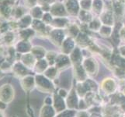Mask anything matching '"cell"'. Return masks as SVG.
I'll list each match as a JSON object with an SVG mask.
<instances>
[{
    "label": "cell",
    "mask_w": 125,
    "mask_h": 117,
    "mask_svg": "<svg viewBox=\"0 0 125 117\" xmlns=\"http://www.w3.org/2000/svg\"><path fill=\"white\" fill-rule=\"evenodd\" d=\"M14 96L15 91L10 84H4L0 87V101L9 104L12 102Z\"/></svg>",
    "instance_id": "obj_1"
},
{
    "label": "cell",
    "mask_w": 125,
    "mask_h": 117,
    "mask_svg": "<svg viewBox=\"0 0 125 117\" xmlns=\"http://www.w3.org/2000/svg\"><path fill=\"white\" fill-rule=\"evenodd\" d=\"M12 72L13 73L15 77L20 78V79L27 76L28 74V70L27 66L20 63H15L14 64H12Z\"/></svg>",
    "instance_id": "obj_2"
},
{
    "label": "cell",
    "mask_w": 125,
    "mask_h": 117,
    "mask_svg": "<svg viewBox=\"0 0 125 117\" xmlns=\"http://www.w3.org/2000/svg\"><path fill=\"white\" fill-rule=\"evenodd\" d=\"M20 84L25 91L29 92L31 90H33L34 86H35V80H34V78L32 76L27 75L23 78H21Z\"/></svg>",
    "instance_id": "obj_3"
},
{
    "label": "cell",
    "mask_w": 125,
    "mask_h": 117,
    "mask_svg": "<svg viewBox=\"0 0 125 117\" xmlns=\"http://www.w3.org/2000/svg\"><path fill=\"white\" fill-rule=\"evenodd\" d=\"M12 64L8 61H5L2 63V64L0 65V68L4 73H7V72H12Z\"/></svg>",
    "instance_id": "obj_4"
},
{
    "label": "cell",
    "mask_w": 125,
    "mask_h": 117,
    "mask_svg": "<svg viewBox=\"0 0 125 117\" xmlns=\"http://www.w3.org/2000/svg\"><path fill=\"white\" fill-rule=\"evenodd\" d=\"M7 105L8 104L2 101H0V111H5L7 109Z\"/></svg>",
    "instance_id": "obj_5"
},
{
    "label": "cell",
    "mask_w": 125,
    "mask_h": 117,
    "mask_svg": "<svg viewBox=\"0 0 125 117\" xmlns=\"http://www.w3.org/2000/svg\"><path fill=\"white\" fill-rule=\"evenodd\" d=\"M6 76V73H4L2 70H1V68H0V80H2V78Z\"/></svg>",
    "instance_id": "obj_6"
},
{
    "label": "cell",
    "mask_w": 125,
    "mask_h": 117,
    "mask_svg": "<svg viewBox=\"0 0 125 117\" xmlns=\"http://www.w3.org/2000/svg\"><path fill=\"white\" fill-rule=\"evenodd\" d=\"M0 117H5V115H4V112L2 111H0Z\"/></svg>",
    "instance_id": "obj_7"
}]
</instances>
